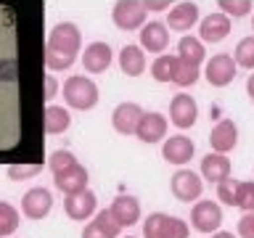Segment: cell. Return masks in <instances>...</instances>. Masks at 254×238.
<instances>
[{"label":"cell","instance_id":"f1b7e54d","mask_svg":"<svg viewBox=\"0 0 254 238\" xmlns=\"http://www.w3.org/2000/svg\"><path fill=\"white\" fill-rule=\"evenodd\" d=\"M74 164H77V159H74V154H71V151H66V148L53 151L51 159H48V167H51V172H53V175H59V172H64V170H69V167H74Z\"/></svg>","mask_w":254,"mask_h":238},{"label":"cell","instance_id":"f35d334b","mask_svg":"<svg viewBox=\"0 0 254 238\" xmlns=\"http://www.w3.org/2000/svg\"><path fill=\"white\" fill-rule=\"evenodd\" d=\"M209 238H236L233 233H228V230H217L214 236H209Z\"/></svg>","mask_w":254,"mask_h":238},{"label":"cell","instance_id":"cb8c5ba5","mask_svg":"<svg viewBox=\"0 0 254 238\" xmlns=\"http://www.w3.org/2000/svg\"><path fill=\"white\" fill-rule=\"evenodd\" d=\"M43 119H45V132H51V135H59L64 130H69V124H71V117L64 106H48Z\"/></svg>","mask_w":254,"mask_h":238},{"label":"cell","instance_id":"30bf717a","mask_svg":"<svg viewBox=\"0 0 254 238\" xmlns=\"http://www.w3.org/2000/svg\"><path fill=\"white\" fill-rule=\"evenodd\" d=\"M196 117H198V106L196 101L186 93H178L175 98L170 101V119L178 130H188V127L196 124Z\"/></svg>","mask_w":254,"mask_h":238},{"label":"cell","instance_id":"ac0fdd59","mask_svg":"<svg viewBox=\"0 0 254 238\" xmlns=\"http://www.w3.org/2000/svg\"><path fill=\"white\" fill-rule=\"evenodd\" d=\"M111 59H114V53H111V48L109 43H90L85 48V53H82V63H85V69L90 71V74H101V71H106L111 66Z\"/></svg>","mask_w":254,"mask_h":238},{"label":"cell","instance_id":"4316f807","mask_svg":"<svg viewBox=\"0 0 254 238\" xmlns=\"http://www.w3.org/2000/svg\"><path fill=\"white\" fill-rule=\"evenodd\" d=\"M196 79H198V66H193V63H186V61L178 59V63H175L172 82L180 85V87H188V85H193Z\"/></svg>","mask_w":254,"mask_h":238},{"label":"cell","instance_id":"ba28073f","mask_svg":"<svg viewBox=\"0 0 254 238\" xmlns=\"http://www.w3.org/2000/svg\"><path fill=\"white\" fill-rule=\"evenodd\" d=\"M53 209V196L48 188H29L21 198V212L29 220H45Z\"/></svg>","mask_w":254,"mask_h":238},{"label":"cell","instance_id":"d6a6232c","mask_svg":"<svg viewBox=\"0 0 254 238\" xmlns=\"http://www.w3.org/2000/svg\"><path fill=\"white\" fill-rule=\"evenodd\" d=\"M40 170H43V164H13V167H8V178L11 180H27L32 175H37Z\"/></svg>","mask_w":254,"mask_h":238},{"label":"cell","instance_id":"44dd1931","mask_svg":"<svg viewBox=\"0 0 254 238\" xmlns=\"http://www.w3.org/2000/svg\"><path fill=\"white\" fill-rule=\"evenodd\" d=\"M201 178L214 182V185H220L222 180L230 178V159L225 154H206L201 159Z\"/></svg>","mask_w":254,"mask_h":238},{"label":"cell","instance_id":"60d3db41","mask_svg":"<svg viewBox=\"0 0 254 238\" xmlns=\"http://www.w3.org/2000/svg\"><path fill=\"white\" fill-rule=\"evenodd\" d=\"M252 27H254V19H252Z\"/></svg>","mask_w":254,"mask_h":238},{"label":"cell","instance_id":"7c38bea8","mask_svg":"<svg viewBox=\"0 0 254 238\" xmlns=\"http://www.w3.org/2000/svg\"><path fill=\"white\" fill-rule=\"evenodd\" d=\"M167 45H170V27L162 21H148L146 27L140 29V48L148 53H156L162 56L167 51Z\"/></svg>","mask_w":254,"mask_h":238},{"label":"cell","instance_id":"5b68a950","mask_svg":"<svg viewBox=\"0 0 254 238\" xmlns=\"http://www.w3.org/2000/svg\"><path fill=\"white\" fill-rule=\"evenodd\" d=\"M190 222H193V230H198V233H209L214 236L222 225V209L217 201H206V198H201V201L193 204V209H190Z\"/></svg>","mask_w":254,"mask_h":238},{"label":"cell","instance_id":"7402d4cb","mask_svg":"<svg viewBox=\"0 0 254 238\" xmlns=\"http://www.w3.org/2000/svg\"><path fill=\"white\" fill-rule=\"evenodd\" d=\"M119 69L125 71L127 77H138L146 69V53L138 45H125L119 51Z\"/></svg>","mask_w":254,"mask_h":238},{"label":"cell","instance_id":"74e56055","mask_svg":"<svg viewBox=\"0 0 254 238\" xmlns=\"http://www.w3.org/2000/svg\"><path fill=\"white\" fill-rule=\"evenodd\" d=\"M246 93H249V98L254 101V74H249V79H246Z\"/></svg>","mask_w":254,"mask_h":238},{"label":"cell","instance_id":"484cf974","mask_svg":"<svg viewBox=\"0 0 254 238\" xmlns=\"http://www.w3.org/2000/svg\"><path fill=\"white\" fill-rule=\"evenodd\" d=\"M19 212L13 209L8 201H0V238H8V236H13L16 230H19Z\"/></svg>","mask_w":254,"mask_h":238},{"label":"cell","instance_id":"e0dca14e","mask_svg":"<svg viewBox=\"0 0 254 238\" xmlns=\"http://www.w3.org/2000/svg\"><path fill=\"white\" fill-rule=\"evenodd\" d=\"M109 212L114 214V220H117L122 228H130V225H135V222L140 220V201H138L135 196L122 193V196H117L114 201H111Z\"/></svg>","mask_w":254,"mask_h":238},{"label":"cell","instance_id":"277c9868","mask_svg":"<svg viewBox=\"0 0 254 238\" xmlns=\"http://www.w3.org/2000/svg\"><path fill=\"white\" fill-rule=\"evenodd\" d=\"M146 13L148 11L140 0H119L114 5V11H111V21L125 32H135L138 27L140 29L146 27Z\"/></svg>","mask_w":254,"mask_h":238},{"label":"cell","instance_id":"ffe728a7","mask_svg":"<svg viewBox=\"0 0 254 238\" xmlns=\"http://www.w3.org/2000/svg\"><path fill=\"white\" fill-rule=\"evenodd\" d=\"M198 21V5L186 0V3H175L170 16H167V27L175 32H188Z\"/></svg>","mask_w":254,"mask_h":238},{"label":"cell","instance_id":"5bb4252c","mask_svg":"<svg viewBox=\"0 0 254 238\" xmlns=\"http://www.w3.org/2000/svg\"><path fill=\"white\" fill-rule=\"evenodd\" d=\"M53 178H56V188H59L64 196H74V193L87 190V170L79 162L74 167H69V170L53 175Z\"/></svg>","mask_w":254,"mask_h":238},{"label":"cell","instance_id":"d590c367","mask_svg":"<svg viewBox=\"0 0 254 238\" xmlns=\"http://www.w3.org/2000/svg\"><path fill=\"white\" fill-rule=\"evenodd\" d=\"M146 11H162V8H170V0H143Z\"/></svg>","mask_w":254,"mask_h":238},{"label":"cell","instance_id":"6da1fadb","mask_svg":"<svg viewBox=\"0 0 254 238\" xmlns=\"http://www.w3.org/2000/svg\"><path fill=\"white\" fill-rule=\"evenodd\" d=\"M79 48H82V32L77 24L61 21L56 24L48 35V48H45V66L53 71H64L74 63Z\"/></svg>","mask_w":254,"mask_h":238},{"label":"cell","instance_id":"f546056e","mask_svg":"<svg viewBox=\"0 0 254 238\" xmlns=\"http://www.w3.org/2000/svg\"><path fill=\"white\" fill-rule=\"evenodd\" d=\"M238 185H241V180H233V178L222 180L220 185H217V198H220L222 204H228V206H236V198H238Z\"/></svg>","mask_w":254,"mask_h":238},{"label":"cell","instance_id":"9c48e42d","mask_svg":"<svg viewBox=\"0 0 254 238\" xmlns=\"http://www.w3.org/2000/svg\"><path fill=\"white\" fill-rule=\"evenodd\" d=\"M95 206H98V198H95L93 190H82V193L64 198V212H66V217L74 220V222H85V220H90L93 214H98Z\"/></svg>","mask_w":254,"mask_h":238},{"label":"cell","instance_id":"ab89813d","mask_svg":"<svg viewBox=\"0 0 254 238\" xmlns=\"http://www.w3.org/2000/svg\"><path fill=\"white\" fill-rule=\"evenodd\" d=\"M125 238H135V236H125Z\"/></svg>","mask_w":254,"mask_h":238},{"label":"cell","instance_id":"603a6c76","mask_svg":"<svg viewBox=\"0 0 254 238\" xmlns=\"http://www.w3.org/2000/svg\"><path fill=\"white\" fill-rule=\"evenodd\" d=\"M204 56H206V51H204V43H201L198 37L186 35V37L178 43V59H180V61L193 63V66H201Z\"/></svg>","mask_w":254,"mask_h":238},{"label":"cell","instance_id":"8fae6325","mask_svg":"<svg viewBox=\"0 0 254 238\" xmlns=\"http://www.w3.org/2000/svg\"><path fill=\"white\" fill-rule=\"evenodd\" d=\"M143 114H146V111H143L138 103L125 101V103H119V106L114 109V114H111V124H114V130L122 132V135H135Z\"/></svg>","mask_w":254,"mask_h":238},{"label":"cell","instance_id":"1f68e13d","mask_svg":"<svg viewBox=\"0 0 254 238\" xmlns=\"http://www.w3.org/2000/svg\"><path fill=\"white\" fill-rule=\"evenodd\" d=\"M220 11L222 13H230V16H246L252 11V0H220Z\"/></svg>","mask_w":254,"mask_h":238},{"label":"cell","instance_id":"2e32d148","mask_svg":"<svg viewBox=\"0 0 254 238\" xmlns=\"http://www.w3.org/2000/svg\"><path fill=\"white\" fill-rule=\"evenodd\" d=\"M209 143H212L214 154H228V151H233L236 143H238V130H236L233 119H220V122L212 127Z\"/></svg>","mask_w":254,"mask_h":238},{"label":"cell","instance_id":"8d00e7d4","mask_svg":"<svg viewBox=\"0 0 254 238\" xmlns=\"http://www.w3.org/2000/svg\"><path fill=\"white\" fill-rule=\"evenodd\" d=\"M56 90H59V85H56V77L48 74V77H45V98H53Z\"/></svg>","mask_w":254,"mask_h":238},{"label":"cell","instance_id":"4dcf8cb0","mask_svg":"<svg viewBox=\"0 0 254 238\" xmlns=\"http://www.w3.org/2000/svg\"><path fill=\"white\" fill-rule=\"evenodd\" d=\"M236 206L244 209V214H254V182H241V185H238Z\"/></svg>","mask_w":254,"mask_h":238},{"label":"cell","instance_id":"e575fe53","mask_svg":"<svg viewBox=\"0 0 254 238\" xmlns=\"http://www.w3.org/2000/svg\"><path fill=\"white\" fill-rule=\"evenodd\" d=\"M238 236L254 238V214H244V217L238 220Z\"/></svg>","mask_w":254,"mask_h":238},{"label":"cell","instance_id":"4fadbf2b","mask_svg":"<svg viewBox=\"0 0 254 238\" xmlns=\"http://www.w3.org/2000/svg\"><path fill=\"white\" fill-rule=\"evenodd\" d=\"M193 154H196L193 140L186 138V135H175V138H167V140H164V148H162L164 162H170V164H175V167L188 164L190 159H193Z\"/></svg>","mask_w":254,"mask_h":238},{"label":"cell","instance_id":"83f0119b","mask_svg":"<svg viewBox=\"0 0 254 238\" xmlns=\"http://www.w3.org/2000/svg\"><path fill=\"white\" fill-rule=\"evenodd\" d=\"M236 63L244 69H254V37H244L241 43L236 45Z\"/></svg>","mask_w":254,"mask_h":238},{"label":"cell","instance_id":"3957f363","mask_svg":"<svg viewBox=\"0 0 254 238\" xmlns=\"http://www.w3.org/2000/svg\"><path fill=\"white\" fill-rule=\"evenodd\" d=\"M190 228L180 217H172L167 212H154L143 222V238H188Z\"/></svg>","mask_w":254,"mask_h":238},{"label":"cell","instance_id":"8992f818","mask_svg":"<svg viewBox=\"0 0 254 238\" xmlns=\"http://www.w3.org/2000/svg\"><path fill=\"white\" fill-rule=\"evenodd\" d=\"M170 188H172V196L178 198L180 204L198 201V198H201V190H204V180H201V175H196L193 170H178L170 180Z\"/></svg>","mask_w":254,"mask_h":238},{"label":"cell","instance_id":"7a4b0ae2","mask_svg":"<svg viewBox=\"0 0 254 238\" xmlns=\"http://www.w3.org/2000/svg\"><path fill=\"white\" fill-rule=\"evenodd\" d=\"M64 101H66V106L77 111H87L98 103V87L90 77L74 74L64 82Z\"/></svg>","mask_w":254,"mask_h":238},{"label":"cell","instance_id":"836d02e7","mask_svg":"<svg viewBox=\"0 0 254 238\" xmlns=\"http://www.w3.org/2000/svg\"><path fill=\"white\" fill-rule=\"evenodd\" d=\"M82 238H114V236H111V233L101 225L98 220H93V222H87V225H85Z\"/></svg>","mask_w":254,"mask_h":238},{"label":"cell","instance_id":"d6986e66","mask_svg":"<svg viewBox=\"0 0 254 238\" xmlns=\"http://www.w3.org/2000/svg\"><path fill=\"white\" fill-rule=\"evenodd\" d=\"M135 135H138V140L143 143H159L167 135V117H162L159 111H146L138 124V130H135Z\"/></svg>","mask_w":254,"mask_h":238},{"label":"cell","instance_id":"d4e9b609","mask_svg":"<svg viewBox=\"0 0 254 238\" xmlns=\"http://www.w3.org/2000/svg\"><path fill=\"white\" fill-rule=\"evenodd\" d=\"M175 63H178V56H172V53H162L154 63H151V74H154L156 82H172Z\"/></svg>","mask_w":254,"mask_h":238},{"label":"cell","instance_id":"52a82bcc","mask_svg":"<svg viewBox=\"0 0 254 238\" xmlns=\"http://www.w3.org/2000/svg\"><path fill=\"white\" fill-rule=\"evenodd\" d=\"M236 59L233 56H228V53H217V56H212L209 61H206V69H204V74H206V82L214 85V87H225L230 85L236 79Z\"/></svg>","mask_w":254,"mask_h":238},{"label":"cell","instance_id":"9a60e30c","mask_svg":"<svg viewBox=\"0 0 254 238\" xmlns=\"http://www.w3.org/2000/svg\"><path fill=\"white\" fill-rule=\"evenodd\" d=\"M198 35H201V43H220V40H225L230 35V19L222 11L204 16L201 27H198Z\"/></svg>","mask_w":254,"mask_h":238}]
</instances>
